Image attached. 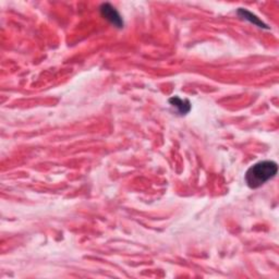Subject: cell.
<instances>
[{"label":"cell","instance_id":"6da1fadb","mask_svg":"<svg viewBox=\"0 0 279 279\" xmlns=\"http://www.w3.org/2000/svg\"><path fill=\"white\" fill-rule=\"evenodd\" d=\"M278 171L277 164L273 161H263L254 164L246 173V182L249 188L257 189L273 179Z\"/></svg>","mask_w":279,"mask_h":279},{"label":"cell","instance_id":"277c9868","mask_svg":"<svg viewBox=\"0 0 279 279\" xmlns=\"http://www.w3.org/2000/svg\"><path fill=\"white\" fill-rule=\"evenodd\" d=\"M237 13H238V16H240L242 19H245V20L249 21V22L253 23V24L256 25V26L262 27V28H266V30H268V28H269L265 23L263 22V21H261L259 18H257V17L255 16V14L251 13V12L248 11V10H246V9L240 8V9L238 10Z\"/></svg>","mask_w":279,"mask_h":279},{"label":"cell","instance_id":"7a4b0ae2","mask_svg":"<svg viewBox=\"0 0 279 279\" xmlns=\"http://www.w3.org/2000/svg\"><path fill=\"white\" fill-rule=\"evenodd\" d=\"M102 17L106 19L110 24L116 26L117 28L124 27V20L121 18L119 12L113 8L110 4H103L99 8Z\"/></svg>","mask_w":279,"mask_h":279},{"label":"cell","instance_id":"3957f363","mask_svg":"<svg viewBox=\"0 0 279 279\" xmlns=\"http://www.w3.org/2000/svg\"><path fill=\"white\" fill-rule=\"evenodd\" d=\"M169 104L177 109V112L180 114V116H184L191 110V103L188 99H182L178 96H173L168 99Z\"/></svg>","mask_w":279,"mask_h":279}]
</instances>
